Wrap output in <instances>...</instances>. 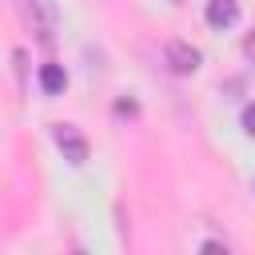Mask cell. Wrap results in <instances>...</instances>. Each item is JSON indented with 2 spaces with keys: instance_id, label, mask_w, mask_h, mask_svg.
<instances>
[{
  "instance_id": "obj_1",
  "label": "cell",
  "mask_w": 255,
  "mask_h": 255,
  "mask_svg": "<svg viewBox=\"0 0 255 255\" xmlns=\"http://www.w3.org/2000/svg\"><path fill=\"white\" fill-rule=\"evenodd\" d=\"M52 139H56V147L64 151L68 163H76V167L88 163V139L80 135L76 124H56V128H52Z\"/></svg>"
},
{
  "instance_id": "obj_2",
  "label": "cell",
  "mask_w": 255,
  "mask_h": 255,
  "mask_svg": "<svg viewBox=\"0 0 255 255\" xmlns=\"http://www.w3.org/2000/svg\"><path fill=\"white\" fill-rule=\"evenodd\" d=\"M163 56H167V64H171V72H179V76H191V72H199V48H191L187 40H167L163 44Z\"/></svg>"
},
{
  "instance_id": "obj_3",
  "label": "cell",
  "mask_w": 255,
  "mask_h": 255,
  "mask_svg": "<svg viewBox=\"0 0 255 255\" xmlns=\"http://www.w3.org/2000/svg\"><path fill=\"white\" fill-rule=\"evenodd\" d=\"M207 24L215 28V32H223V28H231L235 20H239V0H207Z\"/></svg>"
},
{
  "instance_id": "obj_4",
  "label": "cell",
  "mask_w": 255,
  "mask_h": 255,
  "mask_svg": "<svg viewBox=\"0 0 255 255\" xmlns=\"http://www.w3.org/2000/svg\"><path fill=\"white\" fill-rule=\"evenodd\" d=\"M40 88H44L48 96H60V92L68 88V76H64V68H60V64H44V68H40Z\"/></svg>"
},
{
  "instance_id": "obj_5",
  "label": "cell",
  "mask_w": 255,
  "mask_h": 255,
  "mask_svg": "<svg viewBox=\"0 0 255 255\" xmlns=\"http://www.w3.org/2000/svg\"><path fill=\"white\" fill-rule=\"evenodd\" d=\"M243 131H247V135H255V104H247V108H243Z\"/></svg>"
},
{
  "instance_id": "obj_6",
  "label": "cell",
  "mask_w": 255,
  "mask_h": 255,
  "mask_svg": "<svg viewBox=\"0 0 255 255\" xmlns=\"http://www.w3.org/2000/svg\"><path fill=\"white\" fill-rule=\"evenodd\" d=\"M203 251H223V255H227V243H219V239H207V243H203Z\"/></svg>"
},
{
  "instance_id": "obj_7",
  "label": "cell",
  "mask_w": 255,
  "mask_h": 255,
  "mask_svg": "<svg viewBox=\"0 0 255 255\" xmlns=\"http://www.w3.org/2000/svg\"><path fill=\"white\" fill-rule=\"evenodd\" d=\"M243 52H247V56H251V60H255V28H251V36H247V40H243Z\"/></svg>"
}]
</instances>
